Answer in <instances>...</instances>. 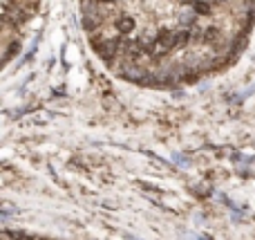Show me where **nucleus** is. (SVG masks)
<instances>
[{"mask_svg": "<svg viewBox=\"0 0 255 240\" xmlns=\"http://www.w3.org/2000/svg\"><path fill=\"white\" fill-rule=\"evenodd\" d=\"M14 207H11L9 205V202H5V205H2V218H7V215H9V213H14Z\"/></svg>", "mask_w": 255, "mask_h": 240, "instance_id": "3", "label": "nucleus"}, {"mask_svg": "<svg viewBox=\"0 0 255 240\" xmlns=\"http://www.w3.org/2000/svg\"><path fill=\"white\" fill-rule=\"evenodd\" d=\"M38 0H5V21L9 25H23L36 11Z\"/></svg>", "mask_w": 255, "mask_h": 240, "instance_id": "2", "label": "nucleus"}, {"mask_svg": "<svg viewBox=\"0 0 255 240\" xmlns=\"http://www.w3.org/2000/svg\"><path fill=\"white\" fill-rule=\"evenodd\" d=\"M235 0H83L99 57L128 81L168 86L215 70L237 50L220 11ZM255 7V0H246Z\"/></svg>", "mask_w": 255, "mask_h": 240, "instance_id": "1", "label": "nucleus"}]
</instances>
